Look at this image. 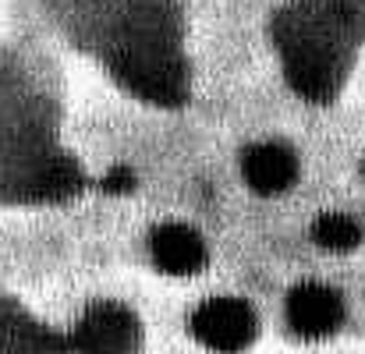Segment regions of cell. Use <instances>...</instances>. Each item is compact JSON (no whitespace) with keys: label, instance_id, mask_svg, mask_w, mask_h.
<instances>
[{"label":"cell","instance_id":"obj_1","mask_svg":"<svg viewBox=\"0 0 365 354\" xmlns=\"http://www.w3.org/2000/svg\"><path fill=\"white\" fill-rule=\"evenodd\" d=\"M273 43L291 89L312 103H323L348 75L355 21L341 0H291L273 18Z\"/></svg>","mask_w":365,"mask_h":354},{"label":"cell","instance_id":"obj_2","mask_svg":"<svg viewBox=\"0 0 365 354\" xmlns=\"http://www.w3.org/2000/svg\"><path fill=\"white\" fill-rule=\"evenodd\" d=\"M118 78L138 100L156 107H178L188 96V75L178 50L160 36H131L118 53Z\"/></svg>","mask_w":365,"mask_h":354},{"label":"cell","instance_id":"obj_3","mask_svg":"<svg viewBox=\"0 0 365 354\" xmlns=\"http://www.w3.org/2000/svg\"><path fill=\"white\" fill-rule=\"evenodd\" d=\"M71 348L78 354H138L142 326L135 312H128L124 305L103 301V305H93L78 319L71 333Z\"/></svg>","mask_w":365,"mask_h":354},{"label":"cell","instance_id":"obj_4","mask_svg":"<svg viewBox=\"0 0 365 354\" xmlns=\"http://www.w3.org/2000/svg\"><path fill=\"white\" fill-rule=\"evenodd\" d=\"M255 312L238 301V298H213V301H202L192 316V337L210 348V351L220 354H235L245 351L252 340H255Z\"/></svg>","mask_w":365,"mask_h":354},{"label":"cell","instance_id":"obj_5","mask_svg":"<svg viewBox=\"0 0 365 354\" xmlns=\"http://www.w3.org/2000/svg\"><path fill=\"white\" fill-rule=\"evenodd\" d=\"M287 323L305 340H323L341 330L344 323V301L327 283H298L287 294Z\"/></svg>","mask_w":365,"mask_h":354},{"label":"cell","instance_id":"obj_6","mask_svg":"<svg viewBox=\"0 0 365 354\" xmlns=\"http://www.w3.org/2000/svg\"><path fill=\"white\" fill-rule=\"evenodd\" d=\"M242 174L245 181L259 192V195H280L294 184L298 177V160L287 145L280 142H255L248 145L242 156Z\"/></svg>","mask_w":365,"mask_h":354},{"label":"cell","instance_id":"obj_7","mask_svg":"<svg viewBox=\"0 0 365 354\" xmlns=\"http://www.w3.org/2000/svg\"><path fill=\"white\" fill-rule=\"evenodd\" d=\"M153 262L170 276H192L206 266V241L185 224H163L149 237Z\"/></svg>","mask_w":365,"mask_h":354},{"label":"cell","instance_id":"obj_8","mask_svg":"<svg viewBox=\"0 0 365 354\" xmlns=\"http://www.w3.org/2000/svg\"><path fill=\"white\" fill-rule=\"evenodd\" d=\"M0 354H61V340L21 308L0 305Z\"/></svg>","mask_w":365,"mask_h":354},{"label":"cell","instance_id":"obj_9","mask_svg":"<svg viewBox=\"0 0 365 354\" xmlns=\"http://www.w3.org/2000/svg\"><path fill=\"white\" fill-rule=\"evenodd\" d=\"M78 188H82V174H78L75 160H68V156L46 160L39 167V174H36V192L46 195V199H68Z\"/></svg>","mask_w":365,"mask_h":354},{"label":"cell","instance_id":"obj_10","mask_svg":"<svg viewBox=\"0 0 365 354\" xmlns=\"http://www.w3.org/2000/svg\"><path fill=\"white\" fill-rule=\"evenodd\" d=\"M312 237H316V244L327 248V251H351V248H359V241H362V227H359L351 217L327 213V217L316 220Z\"/></svg>","mask_w":365,"mask_h":354},{"label":"cell","instance_id":"obj_11","mask_svg":"<svg viewBox=\"0 0 365 354\" xmlns=\"http://www.w3.org/2000/svg\"><path fill=\"white\" fill-rule=\"evenodd\" d=\"M103 188H107L110 195H124V192L135 188V174H131L128 167H114V170L103 177Z\"/></svg>","mask_w":365,"mask_h":354}]
</instances>
